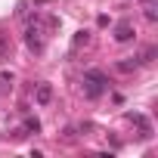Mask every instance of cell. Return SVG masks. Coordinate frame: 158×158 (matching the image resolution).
I'll return each instance as SVG.
<instances>
[{"mask_svg":"<svg viewBox=\"0 0 158 158\" xmlns=\"http://www.w3.org/2000/svg\"><path fill=\"white\" fill-rule=\"evenodd\" d=\"M34 99H37L40 106H47V102L53 99V87H50V84H37V90H34Z\"/></svg>","mask_w":158,"mask_h":158,"instance_id":"cell-4","label":"cell"},{"mask_svg":"<svg viewBox=\"0 0 158 158\" xmlns=\"http://www.w3.org/2000/svg\"><path fill=\"white\" fill-rule=\"evenodd\" d=\"M102 84H96V81H87V77H84V93H87V99H99L102 96Z\"/></svg>","mask_w":158,"mask_h":158,"instance_id":"cell-3","label":"cell"},{"mask_svg":"<svg viewBox=\"0 0 158 158\" xmlns=\"http://www.w3.org/2000/svg\"><path fill=\"white\" fill-rule=\"evenodd\" d=\"M139 62H118V71H133Z\"/></svg>","mask_w":158,"mask_h":158,"instance_id":"cell-7","label":"cell"},{"mask_svg":"<svg viewBox=\"0 0 158 158\" xmlns=\"http://www.w3.org/2000/svg\"><path fill=\"white\" fill-rule=\"evenodd\" d=\"M130 37H133V25H130V22H118V28H115V40H118V44H127Z\"/></svg>","mask_w":158,"mask_h":158,"instance_id":"cell-2","label":"cell"},{"mask_svg":"<svg viewBox=\"0 0 158 158\" xmlns=\"http://www.w3.org/2000/svg\"><path fill=\"white\" fill-rule=\"evenodd\" d=\"M10 59V37L6 34H0V62Z\"/></svg>","mask_w":158,"mask_h":158,"instance_id":"cell-5","label":"cell"},{"mask_svg":"<svg viewBox=\"0 0 158 158\" xmlns=\"http://www.w3.org/2000/svg\"><path fill=\"white\" fill-rule=\"evenodd\" d=\"M62 133H65V139H74V136H77V130H74V127H65Z\"/></svg>","mask_w":158,"mask_h":158,"instance_id":"cell-9","label":"cell"},{"mask_svg":"<svg viewBox=\"0 0 158 158\" xmlns=\"http://www.w3.org/2000/svg\"><path fill=\"white\" fill-rule=\"evenodd\" d=\"M25 130H28V133H37V130H40V121H37V118H25Z\"/></svg>","mask_w":158,"mask_h":158,"instance_id":"cell-6","label":"cell"},{"mask_svg":"<svg viewBox=\"0 0 158 158\" xmlns=\"http://www.w3.org/2000/svg\"><path fill=\"white\" fill-rule=\"evenodd\" d=\"M81 44H87V31H77L74 34V47H81Z\"/></svg>","mask_w":158,"mask_h":158,"instance_id":"cell-8","label":"cell"},{"mask_svg":"<svg viewBox=\"0 0 158 158\" xmlns=\"http://www.w3.org/2000/svg\"><path fill=\"white\" fill-rule=\"evenodd\" d=\"M40 34H44V31H40L37 25H28V28H25V44H28L34 53H44V37H40Z\"/></svg>","mask_w":158,"mask_h":158,"instance_id":"cell-1","label":"cell"}]
</instances>
